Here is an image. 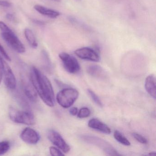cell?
I'll return each mask as SVG.
<instances>
[{
	"mask_svg": "<svg viewBox=\"0 0 156 156\" xmlns=\"http://www.w3.org/2000/svg\"><path fill=\"white\" fill-rule=\"evenodd\" d=\"M30 80L44 103L48 106L53 107L55 102L54 92L48 77L38 68L33 66L30 73Z\"/></svg>",
	"mask_w": 156,
	"mask_h": 156,
	"instance_id": "6da1fadb",
	"label": "cell"
},
{
	"mask_svg": "<svg viewBox=\"0 0 156 156\" xmlns=\"http://www.w3.org/2000/svg\"><path fill=\"white\" fill-rule=\"evenodd\" d=\"M0 30L2 39L11 48L19 53L25 52L26 50L23 44L3 22L0 21Z\"/></svg>",
	"mask_w": 156,
	"mask_h": 156,
	"instance_id": "7a4b0ae2",
	"label": "cell"
},
{
	"mask_svg": "<svg viewBox=\"0 0 156 156\" xmlns=\"http://www.w3.org/2000/svg\"><path fill=\"white\" fill-rule=\"evenodd\" d=\"M9 115L11 120L15 123L28 126H33L36 123L35 117L30 110H18L10 107Z\"/></svg>",
	"mask_w": 156,
	"mask_h": 156,
	"instance_id": "3957f363",
	"label": "cell"
},
{
	"mask_svg": "<svg viewBox=\"0 0 156 156\" xmlns=\"http://www.w3.org/2000/svg\"><path fill=\"white\" fill-rule=\"evenodd\" d=\"M79 94L78 91L75 88L65 87L57 94L56 101L62 107L69 108L77 100Z\"/></svg>",
	"mask_w": 156,
	"mask_h": 156,
	"instance_id": "277c9868",
	"label": "cell"
},
{
	"mask_svg": "<svg viewBox=\"0 0 156 156\" xmlns=\"http://www.w3.org/2000/svg\"><path fill=\"white\" fill-rule=\"evenodd\" d=\"M81 138L83 140L87 143L93 144L99 147V148L102 149L104 152L106 153L108 155H109V156L121 155L108 142L100 138L94 136L85 135V136H82Z\"/></svg>",
	"mask_w": 156,
	"mask_h": 156,
	"instance_id": "5b68a950",
	"label": "cell"
},
{
	"mask_svg": "<svg viewBox=\"0 0 156 156\" xmlns=\"http://www.w3.org/2000/svg\"><path fill=\"white\" fill-rule=\"evenodd\" d=\"M59 57L62 61L64 67L68 73L76 74L80 70V66L76 58L66 52L59 54Z\"/></svg>",
	"mask_w": 156,
	"mask_h": 156,
	"instance_id": "8992f818",
	"label": "cell"
},
{
	"mask_svg": "<svg viewBox=\"0 0 156 156\" xmlns=\"http://www.w3.org/2000/svg\"><path fill=\"white\" fill-rule=\"evenodd\" d=\"M48 139L53 144L64 153H67L71 149L69 145L66 143L61 134L54 130L48 131L47 134Z\"/></svg>",
	"mask_w": 156,
	"mask_h": 156,
	"instance_id": "52a82bcc",
	"label": "cell"
},
{
	"mask_svg": "<svg viewBox=\"0 0 156 156\" xmlns=\"http://www.w3.org/2000/svg\"><path fill=\"white\" fill-rule=\"evenodd\" d=\"M75 54L77 57L83 60L98 62L100 61L99 52L95 49L90 47H83L75 51Z\"/></svg>",
	"mask_w": 156,
	"mask_h": 156,
	"instance_id": "ba28073f",
	"label": "cell"
},
{
	"mask_svg": "<svg viewBox=\"0 0 156 156\" xmlns=\"http://www.w3.org/2000/svg\"><path fill=\"white\" fill-rule=\"evenodd\" d=\"M2 72L6 87L11 90H15L17 86L16 77L11 68L5 61L2 69Z\"/></svg>",
	"mask_w": 156,
	"mask_h": 156,
	"instance_id": "9c48e42d",
	"label": "cell"
},
{
	"mask_svg": "<svg viewBox=\"0 0 156 156\" xmlns=\"http://www.w3.org/2000/svg\"><path fill=\"white\" fill-rule=\"evenodd\" d=\"M20 137L23 141L31 145L37 144L41 138L38 132L30 127L25 128L21 133Z\"/></svg>",
	"mask_w": 156,
	"mask_h": 156,
	"instance_id": "30bf717a",
	"label": "cell"
},
{
	"mask_svg": "<svg viewBox=\"0 0 156 156\" xmlns=\"http://www.w3.org/2000/svg\"><path fill=\"white\" fill-rule=\"evenodd\" d=\"M22 86L26 97L32 102H36L38 99V94L32 84L30 80L23 78Z\"/></svg>",
	"mask_w": 156,
	"mask_h": 156,
	"instance_id": "8fae6325",
	"label": "cell"
},
{
	"mask_svg": "<svg viewBox=\"0 0 156 156\" xmlns=\"http://www.w3.org/2000/svg\"><path fill=\"white\" fill-rule=\"evenodd\" d=\"M88 126L91 128L104 134H110L111 132L110 128L98 119H91L88 121Z\"/></svg>",
	"mask_w": 156,
	"mask_h": 156,
	"instance_id": "7c38bea8",
	"label": "cell"
},
{
	"mask_svg": "<svg viewBox=\"0 0 156 156\" xmlns=\"http://www.w3.org/2000/svg\"><path fill=\"white\" fill-rule=\"evenodd\" d=\"M145 87L148 94L151 97L156 99V77L153 74L148 76L145 80Z\"/></svg>",
	"mask_w": 156,
	"mask_h": 156,
	"instance_id": "4fadbf2b",
	"label": "cell"
},
{
	"mask_svg": "<svg viewBox=\"0 0 156 156\" xmlns=\"http://www.w3.org/2000/svg\"><path fill=\"white\" fill-rule=\"evenodd\" d=\"M34 9L40 14L51 19H56L60 16V12L40 5H35Z\"/></svg>",
	"mask_w": 156,
	"mask_h": 156,
	"instance_id": "5bb4252c",
	"label": "cell"
},
{
	"mask_svg": "<svg viewBox=\"0 0 156 156\" xmlns=\"http://www.w3.org/2000/svg\"><path fill=\"white\" fill-rule=\"evenodd\" d=\"M87 71L91 76L97 78H102L105 75L104 69L101 66L97 65L89 66L87 67Z\"/></svg>",
	"mask_w": 156,
	"mask_h": 156,
	"instance_id": "9a60e30c",
	"label": "cell"
},
{
	"mask_svg": "<svg viewBox=\"0 0 156 156\" xmlns=\"http://www.w3.org/2000/svg\"><path fill=\"white\" fill-rule=\"evenodd\" d=\"M24 35L30 45L32 48H36L38 47V43L36 38L31 30L26 29L24 30Z\"/></svg>",
	"mask_w": 156,
	"mask_h": 156,
	"instance_id": "2e32d148",
	"label": "cell"
},
{
	"mask_svg": "<svg viewBox=\"0 0 156 156\" xmlns=\"http://www.w3.org/2000/svg\"><path fill=\"white\" fill-rule=\"evenodd\" d=\"M114 136L117 141L122 145L126 146H130V143L129 140L118 130H115L114 133Z\"/></svg>",
	"mask_w": 156,
	"mask_h": 156,
	"instance_id": "e0dca14e",
	"label": "cell"
},
{
	"mask_svg": "<svg viewBox=\"0 0 156 156\" xmlns=\"http://www.w3.org/2000/svg\"><path fill=\"white\" fill-rule=\"evenodd\" d=\"M11 144L8 140L0 141V156L7 153L10 148Z\"/></svg>",
	"mask_w": 156,
	"mask_h": 156,
	"instance_id": "ac0fdd59",
	"label": "cell"
},
{
	"mask_svg": "<svg viewBox=\"0 0 156 156\" xmlns=\"http://www.w3.org/2000/svg\"><path fill=\"white\" fill-rule=\"evenodd\" d=\"M87 91L88 94L90 96L93 101L98 106L102 107L103 106V103H102V101H101L99 97L91 89H88Z\"/></svg>",
	"mask_w": 156,
	"mask_h": 156,
	"instance_id": "d6986e66",
	"label": "cell"
},
{
	"mask_svg": "<svg viewBox=\"0 0 156 156\" xmlns=\"http://www.w3.org/2000/svg\"><path fill=\"white\" fill-rule=\"evenodd\" d=\"M43 58L44 65H45L46 69L49 71H51L52 69V65L51 62L50 60V57L48 53L45 51H43Z\"/></svg>",
	"mask_w": 156,
	"mask_h": 156,
	"instance_id": "ffe728a7",
	"label": "cell"
},
{
	"mask_svg": "<svg viewBox=\"0 0 156 156\" xmlns=\"http://www.w3.org/2000/svg\"><path fill=\"white\" fill-rule=\"evenodd\" d=\"M91 115L90 109L87 107L82 108L77 113V117L80 119L88 117Z\"/></svg>",
	"mask_w": 156,
	"mask_h": 156,
	"instance_id": "44dd1931",
	"label": "cell"
},
{
	"mask_svg": "<svg viewBox=\"0 0 156 156\" xmlns=\"http://www.w3.org/2000/svg\"><path fill=\"white\" fill-rule=\"evenodd\" d=\"M50 154L53 156H64L65 154L61 151V150L58 148L54 146H51L49 148Z\"/></svg>",
	"mask_w": 156,
	"mask_h": 156,
	"instance_id": "7402d4cb",
	"label": "cell"
},
{
	"mask_svg": "<svg viewBox=\"0 0 156 156\" xmlns=\"http://www.w3.org/2000/svg\"><path fill=\"white\" fill-rule=\"evenodd\" d=\"M132 136L137 141L141 144H146L147 143V139L138 133L134 132V133H132Z\"/></svg>",
	"mask_w": 156,
	"mask_h": 156,
	"instance_id": "603a6c76",
	"label": "cell"
},
{
	"mask_svg": "<svg viewBox=\"0 0 156 156\" xmlns=\"http://www.w3.org/2000/svg\"><path fill=\"white\" fill-rule=\"evenodd\" d=\"M0 53L7 61L10 62L11 60L10 57L9 56V55L8 54L7 52L6 51L5 49L3 48V46L1 45V44H0Z\"/></svg>",
	"mask_w": 156,
	"mask_h": 156,
	"instance_id": "cb8c5ba5",
	"label": "cell"
},
{
	"mask_svg": "<svg viewBox=\"0 0 156 156\" xmlns=\"http://www.w3.org/2000/svg\"><path fill=\"white\" fill-rule=\"evenodd\" d=\"M0 6L4 8H9L11 6V3L7 1L0 0Z\"/></svg>",
	"mask_w": 156,
	"mask_h": 156,
	"instance_id": "d4e9b609",
	"label": "cell"
},
{
	"mask_svg": "<svg viewBox=\"0 0 156 156\" xmlns=\"http://www.w3.org/2000/svg\"><path fill=\"white\" fill-rule=\"evenodd\" d=\"M78 108L75 107L71 108L69 110V113L72 115L73 116L76 115L78 113Z\"/></svg>",
	"mask_w": 156,
	"mask_h": 156,
	"instance_id": "484cf974",
	"label": "cell"
},
{
	"mask_svg": "<svg viewBox=\"0 0 156 156\" xmlns=\"http://www.w3.org/2000/svg\"><path fill=\"white\" fill-rule=\"evenodd\" d=\"M7 18L8 19H9V20H14V17H13V15L12 14H10V13H9V14H7Z\"/></svg>",
	"mask_w": 156,
	"mask_h": 156,
	"instance_id": "4316f807",
	"label": "cell"
},
{
	"mask_svg": "<svg viewBox=\"0 0 156 156\" xmlns=\"http://www.w3.org/2000/svg\"><path fill=\"white\" fill-rule=\"evenodd\" d=\"M3 77V72H2V68L0 67V84L1 83Z\"/></svg>",
	"mask_w": 156,
	"mask_h": 156,
	"instance_id": "83f0119b",
	"label": "cell"
},
{
	"mask_svg": "<svg viewBox=\"0 0 156 156\" xmlns=\"http://www.w3.org/2000/svg\"><path fill=\"white\" fill-rule=\"evenodd\" d=\"M155 154H156V152H155V151H152V152H150V153H149L148 155H155Z\"/></svg>",
	"mask_w": 156,
	"mask_h": 156,
	"instance_id": "f1b7e54d",
	"label": "cell"
},
{
	"mask_svg": "<svg viewBox=\"0 0 156 156\" xmlns=\"http://www.w3.org/2000/svg\"><path fill=\"white\" fill-rule=\"evenodd\" d=\"M51 1H52L56 2H59L61 1V0H51Z\"/></svg>",
	"mask_w": 156,
	"mask_h": 156,
	"instance_id": "f546056e",
	"label": "cell"
},
{
	"mask_svg": "<svg viewBox=\"0 0 156 156\" xmlns=\"http://www.w3.org/2000/svg\"><path fill=\"white\" fill-rule=\"evenodd\" d=\"M76 1H81V0H76Z\"/></svg>",
	"mask_w": 156,
	"mask_h": 156,
	"instance_id": "4dcf8cb0",
	"label": "cell"
}]
</instances>
